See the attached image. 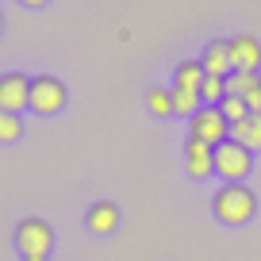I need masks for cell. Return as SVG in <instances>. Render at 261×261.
<instances>
[{"label":"cell","mask_w":261,"mask_h":261,"mask_svg":"<svg viewBox=\"0 0 261 261\" xmlns=\"http://www.w3.org/2000/svg\"><path fill=\"white\" fill-rule=\"evenodd\" d=\"M19 135H23V115L0 108V142H19Z\"/></svg>","instance_id":"15"},{"label":"cell","mask_w":261,"mask_h":261,"mask_svg":"<svg viewBox=\"0 0 261 261\" xmlns=\"http://www.w3.org/2000/svg\"><path fill=\"white\" fill-rule=\"evenodd\" d=\"M0 35H4V16H0Z\"/></svg>","instance_id":"21"},{"label":"cell","mask_w":261,"mask_h":261,"mask_svg":"<svg viewBox=\"0 0 261 261\" xmlns=\"http://www.w3.org/2000/svg\"><path fill=\"white\" fill-rule=\"evenodd\" d=\"M212 212H215V219L227 223V227H242V223H250L253 212H257V196L250 192L246 180H227V185L215 192Z\"/></svg>","instance_id":"1"},{"label":"cell","mask_w":261,"mask_h":261,"mask_svg":"<svg viewBox=\"0 0 261 261\" xmlns=\"http://www.w3.org/2000/svg\"><path fill=\"white\" fill-rule=\"evenodd\" d=\"M0 108L4 112H23L31 108V77L27 73H0Z\"/></svg>","instance_id":"6"},{"label":"cell","mask_w":261,"mask_h":261,"mask_svg":"<svg viewBox=\"0 0 261 261\" xmlns=\"http://www.w3.org/2000/svg\"><path fill=\"white\" fill-rule=\"evenodd\" d=\"M16 246L23 257H50L54 250V230L46 219H23L16 227Z\"/></svg>","instance_id":"4"},{"label":"cell","mask_w":261,"mask_h":261,"mask_svg":"<svg viewBox=\"0 0 261 261\" xmlns=\"http://www.w3.org/2000/svg\"><path fill=\"white\" fill-rule=\"evenodd\" d=\"M219 112L227 115V119H230V127H234V123H242L246 115H250V104H246L242 96H230V92H227V96L219 100Z\"/></svg>","instance_id":"17"},{"label":"cell","mask_w":261,"mask_h":261,"mask_svg":"<svg viewBox=\"0 0 261 261\" xmlns=\"http://www.w3.org/2000/svg\"><path fill=\"white\" fill-rule=\"evenodd\" d=\"M65 108V85L50 73L31 77V112L35 115H58Z\"/></svg>","instance_id":"5"},{"label":"cell","mask_w":261,"mask_h":261,"mask_svg":"<svg viewBox=\"0 0 261 261\" xmlns=\"http://www.w3.org/2000/svg\"><path fill=\"white\" fill-rule=\"evenodd\" d=\"M230 139H238L242 146H250L253 154L261 150V112H250L242 123H234L230 127Z\"/></svg>","instance_id":"11"},{"label":"cell","mask_w":261,"mask_h":261,"mask_svg":"<svg viewBox=\"0 0 261 261\" xmlns=\"http://www.w3.org/2000/svg\"><path fill=\"white\" fill-rule=\"evenodd\" d=\"M19 4H27V8H42V4H50V0H19Z\"/></svg>","instance_id":"19"},{"label":"cell","mask_w":261,"mask_h":261,"mask_svg":"<svg viewBox=\"0 0 261 261\" xmlns=\"http://www.w3.org/2000/svg\"><path fill=\"white\" fill-rule=\"evenodd\" d=\"M185 173L192 180H204L215 173V146L204 139H188L185 142Z\"/></svg>","instance_id":"7"},{"label":"cell","mask_w":261,"mask_h":261,"mask_svg":"<svg viewBox=\"0 0 261 261\" xmlns=\"http://www.w3.org/2000/svg\"><path fill=\"white\" fill-rule=\"evenodd\" d=\"M253 89H261V73H253V69H230L227 73V92L230 96H250Z\"/></svg>","instance_id":"13"},{"label":"cell","mask_w":261,"mask_h":261,"mask_svg":"<svg viewBox=\"0 0 261 261\" xmlns=\"http://www.w3.org/2000/svg\"><path fill=\"white\" fill-rule=\"evenodd\" d=\"M253 169V150L242 146L238 139H223L215 146V173L227 180H246Z\"/></svg>","instance_id":"2"},{"label":"cell","mask_w":261,"mask_h":261,"mask_svg":"<svg viewBox=\"0 0 261 261\" xmlns=\"http://www.w3.org/2000/svg\"><path fill=\"white\" fill-rule=\"evenodd\" d=\"M23 261H46V257H23Z\"/></svg>","instance_id":"20"},{"label":"cell","mask_w":261,"mask_h":261,"mask_svg":"<svg viewBox=\"0 0 261 261\" xmlns=\"http://www.w3.org/2000/svg\"><path fill=\"white\" fill-rule=\"evenodd\" d=\"M146 108L154 115H173V89H162V85H158V89H150L146 92Z\"/></svg>","instance_id":"16"},{"label":"cell","mask_w":261,"mask_h":261,"mask_svg":"<svg viewBox=\"0 0 261 261\" xmlns=\"http://www.w3.org/2000/svg\"><path fill=\"white\" fill-rule=\"evenodd\" d=\"M204 77H207L204 62H200V58H188V62H180V65H177V73H173V85H180V89H200V85H204Z\"/></svg>","instance_id":"12"},{"label":"cell","mask_w":261,"mask_h":261,"mask_svg":"<svg viewBox=\"0 0 261 261\" xmlns=\"http://www.w3.org/2000/svg\"><path fill=\"white\" fill-rule=\"evenodd\" d=\"M85 227H89L92 234H112V230L119 227V207H115L112 200H100V204H92L89 215H85Z\"/></svg>","instance_id":"9"},{"label":"cell","mask_w":261,"mask_h":261,"mask_svg":"<svg viewBox=\"0 0 261 261\" xmlns=\"http://www.w3.org/2000/svg\"><path fill=\"white\" fill-rule=\"evenodd\" d=\"M204 108V96H200V89H180V85H173V115H196Z\"/></svg>","instance_id":"14"},{"label":"cell","mask_w":261,"mask_h":261,"mask_svg":"<svg viewBox=\"0 0 261 261\" xmlns=\"http://www.w3.org/2000/svg\"><path fill=\"white\" fill-rule=\"evenodd\" d=\"M227 42H230V65L257 73L261 69V39H253V35H234V39H227Z\"/></svg>","instance_id":"8"},{"label":"cell","mask_w":261,"mask_h":261,"mask_svg":"<svg viewBox=\"0 0 261 261\" xmlns=\"http://www.w3.org/2000/svg\"><path fill=\"white\" fill-rule=\"evenodd\" d=\"M200 96H204V104H219V100L227 96V77L207 73V77H204V85H200Z\"/></svg>","instance_id":"18"},{"label":"cell","mask_w":261,"mask_h":261,"mask_svg":"<svg viewBox=\"0 0 261 261\" xmlns=\"http://www.w3.org/2000/svg\"><path fill=\"white\" fill-rule=\"evenodd\" d=\"M200 62H204V69L207 73H215V77H227L234 65H230V42L227 39H212L204 46V54H200Z\"/></svg>","instance_id":"10"},{"label":"cell","mask_w":261,"mask_h":261,"mask_svg":"<svg viewBox=\"0 0 261 261\" xmlns=\"http://www.w3.org/2000/svg\"><path fill=\"white\" fill-rule=\"evenodd\" d=\"M188 139H204L212 146L230 139V119L219 112V104H204L196 115H188Z\"/></svg>","instance_id":"3"}]
</instances>
